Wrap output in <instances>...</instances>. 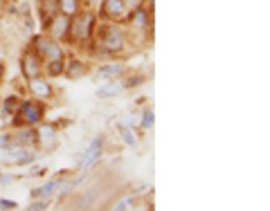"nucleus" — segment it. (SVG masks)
<instances>
[{
	"label": "nucleus",
	"mask_w": 270,
	"mask_h": 211,
	"mask_svg": "<svg viewBox=\"0 0 270 211\" xmlns=\"http://www.w3.org/2000/svg\"><path fill=\"white\" fill-rule=\"evenodd\" d=\"M92 21H95L92 16H84L81 21L74 23V36H77V38H88L90 27H92Z\"/></svg>",
	"instance_id": "obj_8"
},
{
	"label": "nucleus",
	"mask_w": 270,
	"mask_h": 211,
	"mask_svg": "<svg viewBox=\"0 0 270 211\" xmlns=\"http://www.w3.org/2000/svg\"><path fill=\"white\" fill-rule=\"evenodd\" d=\"M2 74H5V68H2V63H0V79H2Z\"/></svg>",
	"instance_id": "obj_26"
},
{
	"label": "nucleus",
	"mask_w": 270,
	"mask_h": 211,
	"mask_svg": "<svg viewBox=\"0 0 270 211\" xmlns=\"http://www.w3.org/2000/svg\"><path fill=\"white\" fill-rule=\"evenodd\" d=\"M81 72H84V68H81V63H79V61H72V63H70V68H68L70 79H77V77H79Z\"/></svg>",
	"instance_id": "obj_18"
},
{
	"label": "nucleus",
	"mask_w": 270,
	"mask_h": 211,
	"mask_svg": "<svg viewBox=\"0 0 270 211\" xmlns=\"http://www.w3.org/2000/svg\"><path fill=\"white\" fill-rule=\"evenodd\" d=\"M5 112H7V115H9V112H11V115H16V112H18V99H16V97H9V99L5 101Z\"/></svg>",
	"instance_id": "obj_17"
},
{
	"label": "nucleus",
	"mask_w": 270,
	"mask_h": 211,
	"mask_svg": "<svg viewBox=\"0 0 270 211\" xmlns=\"http://www.w3.org/2000/svg\"><path fill=\"white\" fill-rule=\"evenodd\" d=\"M68 29H70L68 16H57V18L52 21V27H50V32H52L54 38H63V36H68Z\"/></svg>",
	"instance_id": "obj_4"
},
{
	"label": "nucleus",
	"mask_w": 270,
	"mask_h": 211,
	"mask_svg": "<svg viewBox=\"0 0 270 211\" xmlns=\"http://www.w3.org/2000/svg\"><path fill=\"white\" fill-rule=\"evenodd\" d=\"M16 202L14 200H0V209H16Z\"/></svg>",
	"instance_id": "obj_21"
},
{
	"label": "nucleus",
	"mask_w": 270,
	"mask_h": 211,
	"mask_svg": "<svg viewBox=\"0 0 270 211\" xmlns=\"http://www.w3.org/2000/svg\"><path fill=\"white\" fill-rule=\"evenodd\" d=\"M122 90V85L120 83H108V85H104V88H99L97 90V97H101V99H111V97H115L117 92Z\"/></svg>",
	"instance_id": "obj_10"
},
{
	"label": "nucleus",
	"mask_w": 270,
	"mask_h": 211,
	"mask_svg": "<svg viewBox=\"0 0 270 211\" xmlns=\"http://www.w3.org/2000/svg\"><path fill=\"white\" fill-rule=\"evenodd\" d=\"M0 146H9V137H0Z\"/></svg>",
	"instance_id": "obj_25"
},
{
	"label": "nucleus",
	"mask_w": 270,
	"mask_h": 211,
	"mask_svg": "<svg viewBox=\"0 0 270 211\" xmlns=\"http://www.w3.org/2000/svg\"><path fill=\"white\" fill-rule=\"evenodd\" d=\"M133 18L138 21V25H140V27H144V25H147V16H144V11H142V9H135Z\"/></svg>",
	"instance_id": "obj_20"
},
{
	"label": "nucleus",
	"mask_w": 270,
	"mask_h": 211,
	"mask_svg": "<svg viewBox=\"0 0 270 211\" xmlns=\"http://www.w3.org/2000/svg\"><path fill=\"white\" fill-rule=\"evenodd\" d=\"M16 115H21V122H25V124H36L38 119H41L43 110H41V106H38V104L27 101V104L21 106V110H18Z\"/></svg>",
	"instance_id": "obj_1"
},
{
	"label": "nucleus",
	"mask_w": 270,
	"mask_h": 211,
	"mask_svg": "<svg viewBox=\"0 0 270 211\" xmlns=\"http://www.w3.org/2000/svg\"><path fill=\"white\" fill-rule=\"evenodd\" d=\"M30 88H32V92H34L36 97H41V99H48V97H52V88H50L45 81L36 79V77L30 81Z\"/></svg>",
	"instance_id": "obj_7"
},
{
	"label": "nucleus",
	"mask_w": 270,
	"mask_h": 211,
	"mask_svg": "<svg viewBox=\"0 0 270 211\" xmlns=\"http://www.w3.org/2000/svg\"><path fill=\"white\" fill-rule=\"evenodd\" d=\"M99 153H101V142H99V139H95V142H92V146L88 148V153H86V158H84V162H81V166H84V169H88L90 164H92L97 158H99Z\"/></svg>",
	"instance_id": "obj_9"
},
{
	"label": "nucleus",
	"mask_w": 270,
	"mask_h": 211,
	"mask_svg": "<svg viewBox=\"0 0 270 211\" xmlns=\"http://www.w3.org/2000/svg\"><path fill=\"white\" fill-rule=\"evenodd\" d=\"M57 182H48V185H45V186H43V189H34L32 191V193L34 195H36V198H41V195H45V198H48V195L50 193H54V191H57Z\"/></svg>",
	"instance_id": "obj_15"
},
{
	"label": "nucleus",
	"mask_w": 270,
	"mask_h": 211,
	"mask_svg": "<svg viewBox=\"0 0 270 211\" xmlns=\"http://www.w3.org/2000/svg\"><path fill=\"white\" fill-rule=\"evenodd\" d=\"M144 128H149L151 124H153V112H144V119H142Z\"/></svg>",
	"instance_id": "obj_22"
},
{
	"label": "nucleus",
	"mask_w": 270,
	"mask_h": 211,
	"mask_svg": "<svg viewBox=\"0 0 270 211\" xmlns=\"http://www.w3.org/2000/svg\"><path fill=\"white\" fill-rule=\"evenodd\" d=\"M0 16H2V9H0Z\"/></svg>",
	"instance_id": "obj_28"
},
{
	"label": "nucleus",
	"mask_w": 270,
	"mask_h": 211,
	"mask_svg": "<svg viewBox=\"0 0 270 211\" xmlns=\"http://www.w3.org/2000/svg\"><path fill=\"white\" fill-rule=\"evenodd\" d=\"M59 9V0H43V18H52Z\"/></svg>",
	"instance_id": "obj_14"
},
{
	"label": "nucleus",
	"mask_w": 270,
	"mask_h": 211,
	"mask_svg": "<svg viewBox=\"0 0 270 211\" xmlns=\"http://www.w3.org/2000/svg\"><path fill=\"white\" fill-rule=\"evenodd\" d=\"M131 202H133V200H122V202H117L115 209H120V211H122V209H131Z\"/></svg>",
	"instance_id": "obj_23"
},
{
	"label": "nucleus",
	"mask_w": 270,
	"mask_h": 211,
	"mask_svg": "<svg viewBox=\"0 0 270 211\" xmlns=\"http://www.w3.org/2000/svg\"><path fill=\"white\" fill-rule=\"evenodd\" d=\"M77 0H59V9H61V14L63 16H74L77 14Z\"/></svg>",
	"instance_id": "obj_11"
},
{
	"label": "nucleus",
	"mask_w": 270,
	"mask_h": 211,
	"mask_svg": "<svg viewBox=\"0 0 270 211\" xmlns=\"http://www.w3.org/2000/svg\"><path fill=\"white\" fill-rule=\"evenodd\" d=\"M48 72L52 74V77H57V74H61V72H63V61H61V58H54V61H50V65H48Z\"/></svg>",
	"instance_id": "obj_16"
},
{
	"label": "nucleus",
	"mask_w": 270,
	"mask_h": 211,
	"mask_svg": "<svg viewBox=\"0 0 270 211\" xmlns=\"http://www.w3.org/2000/svg\"><path fill=\"white\" fill-rule=\"evenodd\" d=\"M117 128H120V132H122L124 142H126V144H135V137H133V135H131V131H128V128L124 126V124H120V126H117Z\"/></svg>",
	"instance_id": "obj_19"
},
{
	"label": "nucleus",
	"mask_w": 270,
	"mask_h": 211,
	"mask_svg": "<svg viewBox=\"0 0 270 211\" xmlns=\"http://www.w3.org/2000/svg\"><path fill=\"white\" fill-rule=\"evenodd\" d=\"M23 72H25L27 79H34V77H38V72H41V65H38V61L32 54H27V56L23 58Z\"/></svg>",
	"instance_id": "obj_6"
},
{
	"label": "nucleus",
	"mask_w": 270,
	"mask_h": 211,
	"mask_svg": "<svg viewBox=\"0 0 270 211\" xmlns=\"http://www.w3.org/2000/svg\"><path fill=\"white\" fill-rule=\"evenodd\" d=\"M36 48L41 52V56H45V61H54V58H63L61 48H57L54 43L45 41V38H36Z\"/></svg>",
	"instance_id": "obj_2"
},
{
	"label": "nucleus",
	"mask_w": 270,
	"mask_h": 211,
	"mask_svg": "<svg viewBox=\"0 0 270 211\" xmlns=\"http://www.w3.org/2000/svg\"><path fill=\"white\" fill-rule=\"evenodd\" d=\"M104 45H106V50H111V52H117V50L124 48V36L117 29H108L106 38H104Z\"/></svg>",
	"instance_id": "obj_5"
},
{
	"label": "nucleus",
	"mask_w": 270,
	"mask_h": 211,
	"mask_svg": "<svg viewBox=\"0 0 270 211\" xmlns=\"http://www.w3.org/2000/svg\"><path fill=\"white\" fill-rule=\"evenodd\" d=\"M38 139L43 144H48V146H54V128L52 126H43L38 131Z\"/></svg>",
	"instance_id": "obj_12"
},
{
	"label": "nucleus",
	"mask_w": 270,
	"mask_h": 211,
	"mask_svg": "<svg viewBox=\"0 0 270 211\" xmlns=\"http://www.w3.org/2000/svg\"><path fill=\"white\" fill-rule=\"evenodd\" d=\"M120 72H122L120 65H104V68H99L97 77H99V79H111V77H117Z\"/></svg>",
	"instance_id": "obj_13"
},
{
	"label": "nucleus",
	"mask_w": 270,
	"mask_h": 211,
	"mask_svg": "<svg viewBox=\"0 0 270 211\" xmlns=\"http://www.w3.org/2000/svg\"><path fill=\"white\" fill-rule=\"evenodd\" d=\"M2 126H5V119H0V128H2Z\"/></svg>",
	"instance_id": "obj_27"
},
{
	"label": "nucleus",
	"mask_w": 270,
	"mask_h": 211,
	"mask_svg": "<svg viewBox=\"0 0 270 211\" xmlns=\"http://www.w3.org/2000/svg\"><path fill=\"white\" fill-rule=\"evenodd\" d=\"M126 11V2L124 0H104V14L108 18H122Z\"/></svg>",
	"instance_id": "obj_3"
},
{
	"label": "nucleus",
	"mask_w": 270,
	"mask_h": 211,
	"mask_svg": "<svg viewBox=\"0 0 270 211\" xmlns=\"http://www.w3.org/2000/svg\"><path fill=\"white\" fill-rule=\"evenodd\" d=\"M45 207H48V205H45V202H34V205H30V209H45Z\"/></svg>",
	"instance_id": "obj_24"
}]
</instances>
